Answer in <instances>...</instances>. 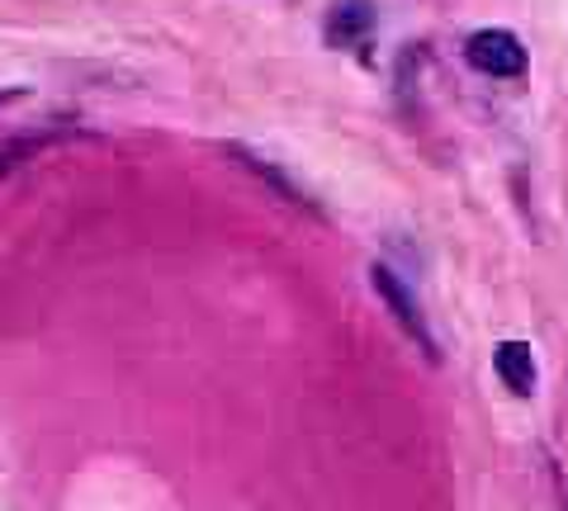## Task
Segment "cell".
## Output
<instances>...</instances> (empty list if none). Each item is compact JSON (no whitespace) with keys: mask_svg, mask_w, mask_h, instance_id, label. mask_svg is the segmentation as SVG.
I'll use <instances>...</instances> for the list:
<instances>
[{"mask_svg":"<svg viewBox=\"0 0 568 511\" xmlns=\"http://www.w3.org/2000/svg\"><path fill=\"white\" fill-rule=\"evenodd\" d=\"M369 285H375V294L384 298V308L394 313V323L422 346V356H426V360H440V346H436V337H432V327H426V313L417 308L413 289H407L388 266H369Z\"/></svg>","mask_w":568,"mask_h":511,"instance_id":"cell-1","label":"cell"},{"mask_svg":"<svg viewBox=\"0 0 568 511\" xmlns=\"http://www.w3.org/2000/svg\"><path fill=\"white\" fill-rule=\"evenodd\" d=\"M465 62L474 67V72L484 76H497V81H511L526 72V48L511 29H478L469 33L465 43Z\"/></svg>","mask_w":568,"mask_h":511,"instance_id":"cell-2","label":"cell"},{"mask_svg":"<svg viewBox=\"0 0 568 511\" xmlns=\"http://www.w3.org/2000/svg\"><path fill=\"white\" fill-rule=\"evenodd\" d=\"M369 29H375V6L369 0H336L327 10V48H355L369 39Z\"/></svg>","mask_w":568,"mask_h":511,"instance_id":"cell-3","label":"cell"},{"mask_svg":"<svg viewBox=\"0 0 568 511\" xmlns=\"http://www.w3.org/2000/svg\"><path fill=\"white\" fill-rule=\"evenodd\" d=\"M493 369H497V379H503L517 398H530V394H536V384H540L536 356H530V346H526V341H497V350H493Z\"/></svg>","mask_w":568,"mask_h":511,"instance_id":"cell-4","label":"cell"},{"mask_svg":"<svg viewBox=\"0 0 568 511\" xmlns=\"http://www.w3.org/2000/svg\"><path fill=\"white\" fill-rule=\"evenodd\" d=\"M227 156H237V162H242L246 171H256V175H261V181H265V185H275V190H280V195H284V200H290V204H298V208H313V200L304 195V190H298V185H294V181H290V175H284V171H280L275 162H265V156H261V152H252V147H242V143H227Z\"/></svg>","mask_w":568,"mask_h":511,"instance_id":"cell-5","label":"cell"},{"mask_svg":"<svg viewBox=\"0 0 568 511\" xmlns=\"http://www.w3.org/2000/svg\"><path fill=\"white\" fill-rule=\"evenodd\" d=\"M67 133H77V129H71V123H48V129H33L24 137H10V143H0V175H10L14 166L24 162V156L43 152L48 143H58V137H67Z\"/></svg>","mask_w":568,"mask_h":511,"instance_id":"cell-6","label":"cell"},{"mask_svg":"<svg viewBox=\"0 0 568 511\" xmlns=\"http://www.w3.org/2000/svg\"><path fill=\"white\" fill-rule=\"evenodd\" d=\"M14 100H24L20 85H10V91H0V110H6V104H14Z\"/></svg>","mask_w":568,"mask_h":511,"instance_id":"cell-7","label":"cell"}]
</instances>
